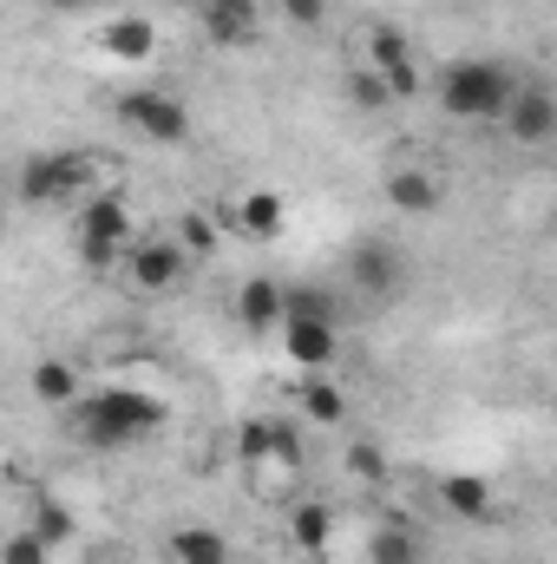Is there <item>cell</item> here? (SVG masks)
<instances>
[{
    "mask_svg": "<svg viewBox=\"0 0 557 564\" xmlns=\"http://www.w3.org/2000/svg\"><path fill=\"white\" fill-rule=\"evenodd\" d=\"M73 408H79V440L92 453H125L164 426V401L144 388H99V394H79Z\"/></svg>",
    "mask_w": 557,
    "mask_h": 564,
    "instance_id": "1",
    "label": "cell"
},
{
    "mask_svg": "<svg viewBox=\"0 0 557 564\" xmlns=\"http://www.w3.org/2000/svg\"><path fill=\"white\" fill-rule=\"evenodd\" d=\"M512 86H518V73L505 59H452L439 73V106L452 119H499Z\"/></svg>",
    "mask_w": 557,
    "mask_h": 564,
    "instance_id": "2",
    "label": "cell"
},
{
    "mask_svg": "<svg viewBox=\"0 0 557 564\" xmlns=\"http://www.w3.org/2000/svg\"><path fill=\"white\" fill-rule=\"evenodd\" d=\"M92 151H33L20 164V197L26 204H73L92 191Z\"/></svg>",
    "mask_w": 557,
    "mask_h": 564,
    "instance_id": "3",
    "label": "cell"
},
{
    "mask_svg": "<svg viewBox=\"0 0 557 564\" xmlns=\"http://www.w3.org/2000/svg\"><path fill=\"white\" fill-rule=\"evenodd\" d=\"M348 282H354L361 302H394V295H407L414 263H407L401 243H387V237H361V243L348 250Z\"/></svg>",
    "mask_w": 557,
    "mask_h": 564,
    "instance_id": "4",
    "label": "cell"
},
{
    "mask_svg": "<svg viewBox=\"0 0 557 564\" xmlns=\"http://www.w3.org/2000/svg\"><path fill=\"white\" fill-rule=\"evenodd\" d=\"M119 119L139 126V139L151 144H190V106L177 93H157V86H132L119 99Z\"/></svg>",
    "mask_w": 557,
    "mask_h": 564,
    "instance_id": "5",
    "label": "cell"
},
{
    "mask_svg": "<svg viewBox=\"0 0 557 564\" xmlns=\"http://www.w3.org/2000/svg\"><path fill=\"white\" fill-rule=\"evenodd\" d=\"M119 270H125V282H132L139 295H164V289L184 282L190 257L177 250V237H132V243L119 250Z\"/></svg>",
    "mask_w": 557,
    "mask_h": 564,
    "instance_id": "6",
    "label": "cell"
},
{
    "mask_svg": "<svg viewBox=\"0 0 557 564\" xmlns=\"http://www.w3.org/2000/svg\"><path fill=\"white\" fill-rule=\"evenodd\" d=\"M368 73L394 93V99H414L419 93V59L407 46L401 26H368Z\"/></svg>",
    "mask_w": 557,
    "mask_h": 564,
    "instance_id": "7",
    "label": "cell"
},
{
    "mask_svg": "<svg viewBox=\"0 0 557 564\" xmlns=\"http://www.w3.org/2000/svg\"><path fill=\"white\" fill-rule=\"evenodd\" d=\"M73 243L125 250V243H132V204H125V191H92V197H79V224H73Z\"/></svg>",
    "mask_w": 557,
    "mask_h": 564,
    "instance_id": "8",
    "label": "cell"
},
{
    "mask_svg": "<svg viewBox=\"0 0 557 564\" xmlns=\"http://www.w3.org/2000/svg\"><path fill=\"white\" fill-rule=\"evenodd\" d=\"M499 119H505L512 144H532V151H538V144H551L557 139V99H551V86H538V79L525 86V79H518Z\"/></svg>",
    "mask_w": 557,
    "mask_h": 564,
    "instance_id": "9",
    "label": "cell"
},
{
    "mask_svg": "<svg viewBox=\"0 0 557 564\" xmlns=\"http://www.w3.org/2000/svg\"><path fill=\"white\" fill-rule=\"evenodd\" d=\"M190 13H197L204 40H217V46H243V40L256 33L263 0H190Z\"/></svg>",
    "mask_w": 557,
    "mask_h": 564,
    "instance_id": "10",
    "label": "cell"
},
{
    "mask_svg": "<svg viewBox=\"0 0 557 564\" xmlns=\"http://www.w3.org/2000/svg\"><path fill=\"white\" fill-rule=\"evenodd\" d=\"M282 348H288V361H295V368H308V375H321V368L341 355L335 322H282Z\"/></svg>",
    "mask_w": 557,
    "mask_h": 564,
    "instance_id": "11",
    "label": "cell"
},
{
    "mask_svg": "<svg viewBox=\"0 0 557 564\" xmlns=\"http://www.w3.org/2000/svg\"><path fill=\"white\" fill-rule=\"evenodd\" d=\"M237 315H243V328H250V335L282 328V282L276 276H250L243 289H237Z\"/></svg>",
    "mask_w": 557,
    "mask_h": 564,
    "instance_id": "12",
    "label": "cell"
},
{
    "mask_svg": "<svg viewBox=\"0 0 557 564\" xmlns=\"http://www.w3.org/2000/svg\"><path fill=\"white\" fill-rule=\"evenodd\" d=\"M99 46H106L112 59H125V66H144V59L157 53V26H151V20H139V13H125V20H106Z\"/></svg>",
    "mask_w": 557,
    "mask_h": 564,
    "instance_id": "13",
    "label": "cell"
},
{
    "mask_svg": "<svg viewBox=\"0 0 557 564\" xmlns=\"http://www.w3.org/2000/svg\"><path fill=\"white\" fill-rule=\"evenodd\" d=\"M381 191H387V204H394L401 217H426V210H439V177H433V171H414V164H401Z\"/></svg>",
    "mask_w": 557,
    "mask_h": 564,
    "instance_id": "14",
    "label": "cell"
},
{
    "mask_svg": "<svg viewBox=\"0 0 557 564\" xmlns=\"http://www.w3.org/2000/svg\"><path fill=\"white\" fill-rule=\"evenodd\" d=\"M288 539H295V552H302V558H328L335 512H328V506H315V499H302V506L288 512Z\"/></svg>",
    "mask_w": 557,
    "mask_h": 564,
    "instance_id": "15",
    "label": "cell"
},
{
    "mask_svg": "<svg viewBox=\"0 0 557 564\" xmlns=\"http://www.w3.org/2000/svg\"><path fill=\"white\" fill-rule=\"evenodd\" d=\"M171 564H230V539L217 525H177L171 532Z\"/></svg>",
    "mask_w": 557,
    "mask_h": 564,
    "instance_id": "16",
    "label": "cell"
},
{
    "mask_svg": "<svg viewBox=\"0 0 557 564\" xmlns=\"http://www.w3.org/2000/svg\"><path fill=\"white\" fill-rule=\"evenodd\" d=\"M79 394H86V381L73 361H33V401L40 408H73Z\"/></svg>",
    "mask_w": 557,
    "mask_h": 564,
    "instance_id": "17",
    "label": "cell"
},
{
    "mask_svg": "<svg viewBox=\"0 0 557 564\" xmlns=\"http://www.w3.org/2000/svg\"><path fill=\"white\" fill-rule=\"evenodd\" d=\"M439 499H446V512H459V519H492V486H485L479 473H446V479H439Z\"/></svg>",
    "mask_w": 557,
    "mask_h": 564,
    "instance_id": "18",
    "label": "cell"
},
{
    "mask_svg": "<svg viewBox=\"0 0 557 564\" xmlns=\"http://www.w3.org/2000/svg\"><path fill=\"white\" fill-rule=\"evenodd\" d=\"M237 230H243L250 243H270L282 230V197L276 191H250V197L237 204Z\"/></svg>",
    "mask_w": 557,
    "mask_h": 564,
    "instance_id": "19",
    "label": "cell"
},
{
    "mask_svg": "<svg viewBox=\"0 0 557 564\" xmlns=\"http://www.w3.org/2000/svg\"><path fill=\"white\" fill-rule=\"evenodd\" d=\"M26 532H33V539H40L46 552H59V545H73V532H79V525H73V512H66L59 499L33 492V519H26Z\"/></svg>",
    "mask_w": 557,
    "mask_h": 564,
    "instance_id": "20",
    "label": "cell"
},
{
    "mask_svg": "<svg viewBox=\"0 0 557 564\" xmlns=\"http://www.w3.org/2000/svg\"><path fill=\"white\" fill-rule=\"evenodd\" d=\"M295 394H302V414H308L315 426H341V421H348V394H341L335 381H321V375H308V381H302Z\"/></svg>",
    "mask_w": 557,
    "mask_h": 564,
    "instance_id": "21",
    "label": "cell"
},
{
    "mask_svg": "<svg viewBox=\"0 0 557 564\" xmlns=\"http://www.w3.org/2000/svg\"><path fill=\"white\" fill-rule=\"evenodd\" d=\"M282 322H335V295L315 282H295L282 289Z\"/></svg>",
    "mask_w": 557,
    "mask_h": 564,
    "instance_id": "22",
    "label": "cell"
},
{
    "mask_svg": "<svg viewBox=\"0 0 557 564\" xmlns=\"http://www.w3.org/2000/svg\"><path fill=\"white\" fill-rule=\"evenodd\" d=\"M368 558H374V564H419V545H414V532L381 525V532L368 539Z\"/></svg>",
    "mask_w": 557,
    "mask_h": 564,
    "instance_id": "23",
    "label": "cell"
},
{
    "mask_svg": "<svg viewBox=\"0 0 557 564\" xmlns=\"http://www.w3.org/2000/svg\"><path fill=\"white\" fill-rule=\"evenodd\" d=\"M177 250H184V257H210V250H217V224H210L204 210H184V224H177Z\"/></svg>",
    "mask_w": 557,
    "mask_h": 564,
    "instance_id": "24",
    "label": "cell"
},
{
    "mask_svg": "<svg viewBox=\"0 0 557 564\" xmlns=\"http://www.w3.org/2000/svg\"><path fill=\"white\" fill-rule=\"evenodd\" d=\"M348 99H354L361 112H381V106H387L394 93H387V86H381V79H374L368 66H354V73H348Z\"/></svg>",
    "mask_w": 557,
    "mask_h": 564,
    "instance_id": "25",
    "label": "cell"
},
{
    "mask_svg": "<svg viewBox=\"0 0 557 564\" xmlns=\"http://www.w3.org/2000/svg\"><path fill=\"white\" fill-rule=\"evenodd\" d=\"M348 473H354V479H381V473H387L381 446H374V440H348Z\"/></svg>",
    "mask_w": 557,
    "mask_h": 564,
    "instance_id": "26",
    "label": "cell"
},
{
    "mask_svg": "<svg viewBox=\"0 0 557 564\" xmlns=\"http://www.w3.org/2000/svg\"><path fill=\"white\" fill-rule=\"evenodd\" d=\"M270 433H276V421H243V433H237V453L256 466V459H270Z\"/></svg>",
    "mask_w": 557,
    "mask_h": 564,
    "instance_id": "27",
    "label": "cell"
},
{
    "mask_svg": "<svg viewBox=\"0 0 557 564\" xmlns=\"http://www.w3.org/2000/svg\"><path fill=\"white\" fill-rule=\"evenodd\" d=\"M46 558H53V552H46L33 532H13V539L0 545V564H46Z\"/></svg>",
    "mask_w": 557,
    "mask_h": 564,
    "instance_id": "28",
    "label": "cell"
},
{
    "mask_svg": "<svg viewBox=\"0 0 557 564\" xmlns=\"http://www.w3.org/2000/svg\"><path fill=\"white\" fill-rule=\"evenodd\" d=\"M276 7H282V20H295V26H308V33L328 20V0H276Z\"/></svg>",
    "mask_w": 557,
    "mask_h": 564,
    "instance_id": "29",
    "label": "cell"
},
{
    "mask_svg": "<svg viewBox=\"0 0 557 564\" xmlns=\"http://www.w3.org/2000/svg\"><path fill=\"white\" fill-rule=\"evenodd\" d=\"M270 459L288 466V473L302 466V440H295V426H276V433H270Z\"/></svg>",
    "mask_w": 557,
    "mask_h": 564,
    "instance_id": "30",
    "label": "cell"
},
{
    "mask_svg": "<svg viewBox=\"0 0 557 564\" xmlns=\"http://www.w3.org/2000/svg\"><path fill=\"white\" fill-rule=\"evenodd\" d=\"M53 13H86V0H46Z\"/></svg>",
    "mask_w": 557,
    "mask_h": 564,
    "instance_id": "31",
    "label": "cell"
},
{
    "mask_svg": "<svg viewBox=\"0 0 557 564\" xmlns=\"http://www.w3.org/2000/svg\"><path fill=\"white\" fill-rule=\"evenodd\" d=\"M86 7H125V0H86Z\"/></svg>",
    "mask_w": 557,
    "mask_h": 564,
    "instance_id": "32",
    "label": "cell"
},
{
    "mask_svg": "<svg viewBox=\"0 0 557 564\" xmlns=\"http://www.w3.org/2000/svg\"><path fill=\"white\" fill-rule=\"evenodd\" d=\"M0 237H7V204H0Z\"/></svg>",
    "mask_w": 557,
    "mask_h": 564,
    "instance_id": "33",
    "label": "cell"
},
{
    "mask_svg": "<svg viewBox=\"0 0 557 564\" xmlns=\"http://www.w3.org/2000/svg\"><path fill=\"white\" fill-rule=\"evenodd\" d=\"M177 7H190V0H177Z\"/></svg>",
    "mask_w": 557,
    "mask_h": 564,
    "instance_id": "34",
    "label": "cell"
}]
</instances>
